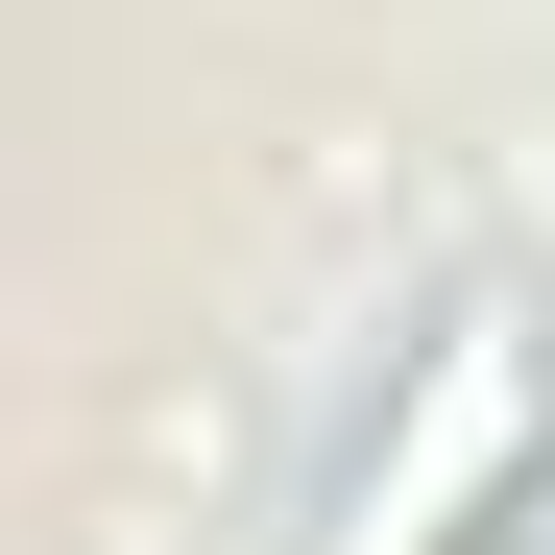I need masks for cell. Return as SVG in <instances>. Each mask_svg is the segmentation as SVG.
Returning <instances> with one entry per match:
<instances>
[{
	"instance_id": "obj_1",
	"label": "cell",
	"mask_w": 555,
	"mask_h": 555,
	"mask_svg": "<svg viewBox=\"0 0 555 555\" xmlns=\"http://www.w3.org/2000/svg\"><path fill=\"white\" fill-rule=\"evenodd\" d=\"M507 459H531V338L507 314H459L435 362H411V411H387V459H362V507H338V555H459L507 507Z\"/></svg>"
}]
</instances>
